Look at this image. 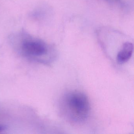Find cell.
<instances>
[{
  "mask_svg": "<svg viewBox=\"0 0 134 134\" xmlns=\"http://www.w3.org/2000/svg\"><path fill=\"white\" fill-rule=\"evenodd\" d=\"M61 106L65 116L74 123L83 122L89 116V99L81 92L74 91L66 94L63 98Z\"/></svg>",
  "mask_w": 134,
  "mask_h": 134,
  "instance_id": "obj_1",
  "label": "cell"
},
{
  "mask_svg": "<svg viewBox=\"0 0 134 134\" xmlns=\"http://www.w3.org/2000/svg\"><path fill=\"white\" fill-rule=\"evenodd\" d=\"M11 42L17 45L23 54L28 56L40 57L47 54L48 44L43 40L21 29L9 36Z\"/></svg>",
  "mask_w": 134,
  "mask_h": 134,
  "instance_id": "obj_2",
  "label": "cell"
},
{
  "mask_svg": "<svg viewBox=\"0 0 134 134\" xmlns=\"http://www.w3.org/2000/svg\"><path fill=\"white\" fill-rule=\"evenodd\" d=\"M134 47L132 43L126 42L123 44L122 49L117 56V61L119 64H122L127 62L133 53Z\"/></svg>",
  "mask_w": 134,
  "mask_h": 134,
  "instance_id": "obj_3",
  "label": "cell"
},
{
  "mask_svg": "<svg viewBox=\"0 0 134 134\" xmlns=\"http://www.w3.org/2000/svg\"><path fill=\"white\" fill-rule=\"evenodd\" d=\"M6 127L3 125H0V131H3L6 129Z\"/></svg>",
  "mask_w": 134,
  "mask_h": 134,
  "instance_id": "obj_4",
  "label": "cell"
}]
</instances>
